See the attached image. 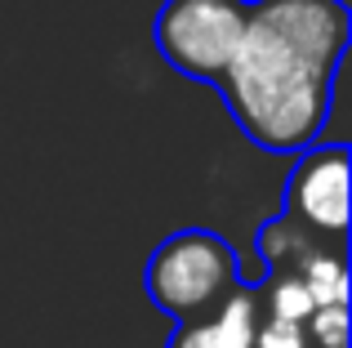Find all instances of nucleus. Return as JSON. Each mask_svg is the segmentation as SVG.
<instances>
[{
	"label": "nucleus",
	"instance_id": "423d86ee",
	"mask_svg": "<svg viewBox=\"0 0 352 348\" xmlns=\"http://www.w3.org/2000/svg\"><path fill=\"white\" fill-rule=\"evenodd\" d=\"M254 326H258L254 286H236L214 313L174 326L165 348H254Z\"/></svg>",
	"mask_w": 352,
	"mask_h": 348
},
{
	"label": "nucleus",
	"instance_id": "6e6552de",
	"mask_svg": "<svg viewBox=\"0 0 352 348\" xmlns=\"http://www.w3.org/2000/svg\"><path fill=\"white\" fill-rule=\"evenodd\" d=\"M254 348H308L299 322H281V317H258L254 326Z\"/></svg>",
	"mask_w": 352,
	"mask_h": 348
},
{
	"label": "nucleus",
	"instance_id": "f03ea898",
	"mask_svg": "<svg viewBox=\"0 0 352 348\" xmlns=\"http://www.w3.org/2000/svg\"><path fill=\"white\" fill-rule=\"evenodd\" d=\"M236 286H241L236 250L228 237L210 232V228H179V232H170L143 268L147 299L174 326L214 313Z\"/></svg>",
	"mask_w": 352,
	"mask_h": 348
},
{
	"label": "nucleus",
	"instance_id": "20e7f679",
	"mask_svg": "<svg viewBox=\"0 0 352 348\" xmlns=\"http://www.w3.org/2000/svg\"><path fill=\"white\" fill-rule=\"evenodd\" d=\"M281 215L321 241L348 246V143H312L299 152Z\"/></svg>",
	"mask_w": 352,
	"mask_h": 348
},
{
	"label": "nucleus",
	"instance_id": "f257e3e1",
	"mask_svg": "<svg viewBox=\"0 0 352 348\" xmlns=\"http://www.w3.org/2000/svg\"><path fill=\"white\" fill-rule=\"evenodd\" d=\"M348 41L344 0H250L245 36L214 85L236 130L272 157L312 148L330 121Z\"/></svg>",
	"mask_w": 352,
	"mask_h": 348
},
{
	"label": "nucleus",
	"instance_id": "7ed1b4c3",
	"mask_svg": "<svg viewBox=\"0 0 352 348\" xmlns=\"http://www.w3.org/2000/svg\"><path fill=\"white\" fill-rule=\"evenodd\" d=\"M250 23V0H165L156 9L152 41L179 76L219 85Z\"/></svg>",
	"mask_w": 352,
	"mask_h": 348
},
{
	"label": "nucleus",
	"instance_id": "39448f33",
	"mask_svg": "<svg viewBox=\"0 0 352 348\" xmlns=\"http://www.w3.org/2000/svg\"><path fill=\"white\" fill-rule=\"evenodd\" d=\"M254 241H258V254H263V268L303 277L317 308L348 304V246L321 241V237L303 232L299 224H290L285 215L267 219Z\"/></svg>",
	"mask_w": 352,
	"mask_h": 348
},
{
	"label": "nucleus",
	"instance_id": "0eeeda50",
	"mask_svg": "<svg viewBox=\"0 0 352 348\" xmlns=\"http://www.w3.org/2000/svg\"><path fill=\"white\" fill-rule=\"evenodd\" d=\"M308 348H348V304H330L303 322Z\"/></svg>",
	"mask_w": 352,
	"mask_h": 348
}]
</instances>
